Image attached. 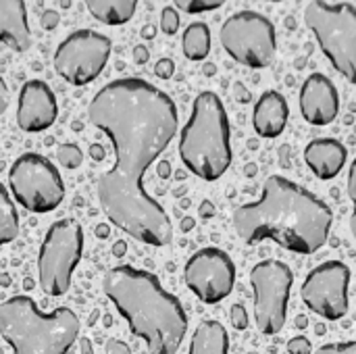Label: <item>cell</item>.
<instances>
[{
    "label": "cell",
    "mask_w": 356,
    "mask_h": 354,
    "mask_svg": "<svg viewBox=\"0 0 356 354\" xmlns=\"http://www.w3.org/2000/svg\"><path fill=\"white\" fill-rule=\"evenodd\" d=\"M184 54L190 61H204L211 52V29L207 23H192L184 31Z\"/></svg>",
    "instance_id": "cell-21"
},
{
    "label": "cell",
    "mask_w": 356,
    "mask_h": 354,
    "mask_svg": "<svg viewBox=\"0 0 356 354\" xmlns=\"http://www.w3.org/2000/svg\"><path fill=\"white\" fill-rule=\"evenodd\" d=\"M56 161L65 169H77L83 163V152L77 144L65 142V144H58V148H56Z\"/></svg>",
    "instance_id": "cell-23"
},
{
    "label": "cell",
    "mask_w": 356,
    "mask_h": 354,
    "mask_svg": "<svg viewBox=\"0 0 356 354\" xmlns=\"http://www.w3.org/2000/svg\"><path fill=\"white\" fill-rule=\"evenodd\" d=\"M288 353L290 354H311V342L305 336H296L288 342Z\"/></svg>",
    "instance_id": "cell-31"
},
{
    "label": "cell",
    "mask_w": 356,
    "mask_h": 354,
    "mask_svg": "<svg viewBox=\"0 0 356 354\" xmlns=\"http://www.w3.org/2000/svg\"><path fill=\"white\" fill-rule=\"evenodd\" d=\"M94 234H96V238L106 240V238L111 236V227H108L106 223H98V225H96V230H94Z\"/></svg>",
    "instance_id": "cell-38"
},
{
    "label": "cell",
    "mask_w": 356,
    "mask_h": 354,
    "mask_svg": "<svg viewBox=\"0 0 356 354\" xmlns=\"http://www.w3.org/2000/svg\"><path fill=\"white\" fill-rule=\"evenodd\" d=\"M236 90H238V98H240L242 102H246V100H248V92H246L242 86H236Z\"/></svg>",
    "instance_id": "cell-41"
},
{
    "label": "cell",
    "mask_w": 356,
    "mask_h": 354,
    "mask_svg": "<svg viewBox=\"0 0 356 354\" xmlns=\"http://www.w3.org/2000/svg\"><path fill=\"white\" fill-rule=\"evenodd\" d=\"M334 215L307 188L282 175H271L257 202L234 211V227L242 242L273 240L298 255L317 252L330 238Z\"/></svg>",
    "instance_id": "cell-2"
},
{
    "label": "cell",
    "mask_w": 356,
    "mask_h": 354,
    "mask_svg": "<svg viewBox=\"0 0 356 354\" xmlns=\"http://www.w3.org/2000/svg\"><path fill=\"white\" fill-rule=\"evenodd\" d=\"M179 156L200 179L215 182L232 165L229 119L215 92H200L179 136Z\"/></svg>",
    "instance_id": "cell-5"
},
{
    "label": "cell",
    "mask_w": 356,
    "mask_h": 354,
    "mask_svg": "<svg viewBox=\"0 0 356 354\" xmlns=\"http://www.w3.org/2000/svg\"><path fill=\"white\" fill-rule=\"evenodd\" d=\"M111 252H113V257H117V259L125 257V255H127V242H123V240H117V242L113 244Z\"/></svg>",
    "instance_id": "cell-36"
},
{
    "label": "cell",
    "mask_w": 356,
    "mask_h": 354,
    "mask_svg": "<svg viewBox=\"0 0 356 354\" xmlns=\"http://www.w3.org/2000/svg\"><path fill=\"white\" fill-rule=\"evenodd\" d=\"M348 196L353 200V217H350V232L356 240V159L350 165V171H348Z\"/></svg>",
    "instance_id": "cell-26"
},
{
    "label": "cell",
    "mask_w": 356,
    "mask_h": 354,
    "mask_svg": "<svg viewBox=\"0 0 356 354\" xmlns=\"http://www.w3.org/2000/svg\"><path fill=\"white\" fill-rule=\"evenodd\" d=\"M340 111V96L330 77L313 73L300 88V113L311 125H330Z\"/></svg>",
    "instance_id": "cell-15"
},
{
    "label": "cell",
    "mask_w": 356,
    "mask_h": 354,
    "mask_svg": "<svg viewBox=\"0 0 356 354\" xmlns=\"http://www.w3.org/2000/svg\"><path fill=\"white\" fill-rule=\"evenodd\" d=\"M292 284V269L282 261L269 259L252 267L250 286L254 294V319L259 332L265 336H275L284 330Z\"/></svg>",
    "instance_id": "cell-10"
},
{
    "label": "cell",
    "mask_w": 356,
    "mask_h": 354,
    "mask_svg": "<svg viewBox=\"0 0 356 354\" xmlns=\"http://www.w3.org/2000/svg\"><path fill=\"white\" fill-rule=\"evenodd\" d=\"M23 286H25V290H31V286H33V284H31V280H25V284H23Z\"/></svg>",
    "instance_id": "cell-46"
},
{
    "label": "cell",
    "mask_w": 356,
    "mask_h": 354,
    "mask_svg": "<svg viewBox=\"0 0 356 354\" xmlns=\"http://www.w3.org/2000/svg\"><path fill=\"white\" fill-rule=\"evenodd\" d=\"M102 290L150 354L179 351L188 332V317L181 303L161 286L154 273L129 265L115 267L104 273Z\"/></svg>",
    "instance_id": "cell-3"
},
{
    "label": "cell",
    "mask_w": 356,
    "mask_h": 354,
    "mask_svg": "<svg viewBox=\"0 0 356 354\" xmlns=\"http://www.w3.org/2000/svg\"><path fill=\"white\" fill-rule=\"evenodd\" d=\"M58 23H60V15H58V10H54V8L44 10V13H42V17H40V27H42V29H46V31L56 29V27H58Z\"/></svg>",
    "instance_id": "cell-29"
},
{
    "label": "cell",
    "mask_w": 356,
    "mask_h": 354,
    "mask_svg": "<svg viewBox=\"0 0 356 354\" xmlns=\"http://www.w3.org/2000/svg\"><path fill=\"white\" fill-rule=\"evenodd\" d=\"M350 269L340 261L315 267L300 288L302 303L327 321H338L348 313Z\"/></svg>",
    "instance_id": "cell-12"
},
{
    "label": "cell",
    "mask_w": 356,
    "mask_h": 354,
    "mask_svg": "<svg viewBox=\"0 0 356 354\" xmlns=\"http://www.w3.org/2000/svg\"><path fill=\"white\" fill-rule=\"evenodd\" d=\"M179 225H181V230H184V232H192V230H194V225H196V221H194L192 217H184Z\"/></svg>",
    "instance_id": "cell-40"
},
{
    "label": "cell",
    "mask_w": 356,
    "mask_h": 354,
    "mask_svg": "<svg viewBox=\"0 0 356 354\" xmlns=\"http://www.w3.org/2000/svg\"><path fill=\"white\" fill-rule=\"evenodd\" d=\"M161 29L167 35L177 33V29H179V13H177L175 6H165L163 8V13H161Z\"/></svg>",
    "instance_id": "cell-25"
},
{
    "label": "cell",
    "mask_w": 356,
    "mask_h": 354,
    "mask_svg": "<svg viewBox=\"0 0 356 354\" xmlns=\"http://www.w3.org/2000/svg\"><path fill=\"white\" fill-rule=\"evenodd\" d=\"M188 354H229V338L219 321H202L190 342Z\"/></svg>",
    "instance_id": "cell-19"
},
{
    "label": "cell",
    "mask_w": 356,
    "mask_h": 354,
    "mask_svg": "<svg viewBox=\"0 0 356 354\" xmlns=\"http://www.w3.org/2000/svg\"><path fill=\"white\" fill-rule=\"evenodd\" d=\"M131 56H134V63L136 65H146L150 61V50H148L146 44H138V46H134Z\"/></svg>",
    "instance_id": "cell-32"
},
{
    "label": "cell",
    "mask_w": 356,
    "mask_h": 354,
    "mask_svg": "<svg viewBox=\"0 0 356 354\" xmlns=\"http://www.w3.org/2000/svg\"><path fill=\"white\" fill-rule=\"evenodd\" d=\"M173 73H175V63L171 61V58H161V61H156V65H154V75L156 77H161V79H169V77H173Z\"/></svg>",
    "instance_id": "cell-30"
},
{
    "label": "cell",
    "mask_w": 356,
    "mask_h": 354,
    "mask_svg": "<svg viewBox=\"0 0 356 354\" xmlns=\"http://www.w3.org/2000/svg\"><path fill=\"white\" fill-rule=\"evenodd\" d=\"M111 56V40L94 29H77L69 33L54 50L56 73L73 86L92 83Z\"/></svg>",
    "instance_id": "cell-11"
},
{
    "label": "cell",
    "mask_w": 356,
    "mask_h": 354,
    "mask_svg": "<svg viewBox=\"0 0 356 354\" xmlns=\"http://www.w3.org/2000/svg\"><path fill=\"white\" fill-rule=\"evenodd\" d=\"M232 325L240 332H244L248 328V313L242 305H234L232 307Z\"/></svg>",
    "instance_id": "cell-28"
},
{
    "label": "cell",
    "mask_w": 356,
    "mask_h": 354,
    "mask_svg": "<svg viewBox=\"0 0 356 354\" xmlns=\"http://www.w3.org/2000/svg\"><path fill=\"white\" fill-rule=\"evenodd\" d=\"M288 117H290V108L286 98L280 92L269 90L254 104L252 125L261 138H277L286 129Z\"/></svg>",
    "instance_id": "cell-18"
},
{
    "label": "cell",
    "mask_w": 356,
    "mask_h": 354,
    "mask_svg": "<svg viewBox=\"0 0 356 354\" xmlns=\"http://www.w3.org/2000/svg\"><path fill=\"white\" fill-rule=\"evenodd\" d=\"M88 117L115 150L113 169L102 173L96 186L102 213L142 244L156 248L171 244V219L146 192L144 175L177 134L175 102L140 77H123L100 88L88 106Z\"/></svg>",
    "instance_id": "cell-1"
},
{
    "label": "cell",
    "mask_w": 356,
    "mask_h": 354,
    "mask_svg": "<svg viewBox=\"0 0 356 354\" xmlns=\"http://www.w3.org/2000/svg\"><path fill=\"white\" fill-rule=\"evenodd\" d=\"M0 286L2 288H8L10 286V275L8 273H0Z\"/></svg>",
    "instance_id": "cell-42"
},
{
    "label": "cell",
    "mask_w": 356,
    "mask_h": 354,
    "mask_svg": "<svg viewBox=\"0 0 356 354\" xmlns=\"http://www.w3.org/2000/svg\"><path fill=\"white\" fill-rule=\"evenodd\" d=\"M184 177H186V173H184V171H177V173H175V179H179V182H181Z\"/></svg>",
    "instance_id": "cell-45"
},
{
    "label": "cell",
    "mask_w": 356,
    "mask_h": 354,
    "mask_svg": "<svg viewBox=\"0 0 356 354\" xmlns=\"http://www.w3.org/2000/svg\"><path fill=\"white\" fill-rule=\"evenodd\" d=\"M83 255V230L75 219L50 225L38 257L40 286L48 296H63L71 288V275Z\"/></svg>",
    "instance_id": "cell-7"
},
{
    "label": "cell",
    "mask_w": 356,
    "mask_h": 354,
    "mask_svg": "<svg viewBox=\"0 0 356 354\" xmlns=\"http://www.w3.org/2000/svg\"><path fill=\"white\" fill-rule=\"evenodd\" d=\"M0 44L15 52H25L31 46L27 23V6L23 0H0ZM8 108V86L0 75V115Z\"/></svg>",
    "instance_id": "cell-16"
},
{
    "label": "cell",
    "mask_w": 356,
    "mask_h": 354,
    "mask_svg": "<svg viewBox=\"0 0 356 354\" xmlns=\"http://www.w3.org/2000/svg\"><path fill=\"white\" fill-rule=\"evenodd\" d=\"M204 73H207V75H213V73H215V65L207 63V65H204Z\"/></svg>",
    "instance_id": "cell-43"
},
{
    "label": "cell",
    "mask_w": 356,
    "mask_h": 354,
    "mask_svg": "<svg viewBox=\"0 0 356 354\" xmlns=\"http://www.w3.org/2000/svg\"><path fill=\"white\" fill-rule=\"evenodd\" d=\"M221 4H223L221 0H179V2H175L177 8H184V10L190 13V15L204 13V10H215V8H219Z\"/></svg>",
    "instance_id": "cell-24"
},
{
    "label": "cell",
    "mask_w": 356,
    "mask_h": 354,
    "mask_svg": "<svg viewBox=\"0 0 356 354\" xmlns=\"http://www.w3.org/2000/svg\"><path fill=\"white\" fill-rule=\"evenodd\" d=\"M315 354H356V342H334L321 346Z\"/></svg>",
    "instance_id": "cell-27"
},
{
    "label": "cell",
    "mask_w": 356,
    "mask_h": 354,
    "mask_svg": "<svg viewBox=\"0 0 356 354\" xmlns=\"http://www.w3.org/2000/svg\"><path fill=\"white\" fill-rule=\"evenodd\" d=\"M58 117V104L50 86L42 79L25 81L17 100V123L27 134H40L52 127Z\"/></svg>",
    "instance_id": "cell-14"
},
{
    "label": "cell",
    "mask_w": 356,
    "mask_h": 354,
    "mask_svg": "<svg viewBox=\"0 0 356 354\" xmlns=\"http://www.w3.org/2000/svg\"><path fill=\"white\" fill-rule=\"evenodd\" d=\"M346 148L334 138L313 140L305 148V163L319 179H334L346 165Z\"/></svg>",
    "instance_id": "cell-17"
},
{
    "label": "cell",
    "mask_w": 356,
    "mask_h": 354,
    "mask_svg": "<svg viewBox=\"0 0 356 354\" xmlns=\"http://www.w3.org/2000/svg\"><path fill=\"white\" fill-rule=\"evenodd\" d=\"M17 236H19V215L8 192L0 184V246L13 242Z\"/></svg>",
    "instance_id": "cell-22"
},
{
    "label": "cell",
    "mask_w": 356,
    "mask_h": 354,
    "mask_svg": "<svg viewBox=\"0 0 356 354\" xmlns=\"http://www.w3.org/2000/svg\"><path fill=\"white\" fill-rule=\"evenodd\" d=\"M219 40L234 61L252 69L269 67L277 54L273 23L265 15L254 10H242L232 15L223 23Z\"/></svg>",
    "instance_id": "cell-9"
},
{
    "label": "cell",
    "mask_w": 356,
    "mask_h": 354,
    "mask_svg": "<svg viewBox=\"0 0 356 354\" xmlns=\"http://www.w3.org/2000/svg\"><path fill=\"white\" fill-rule=\"evenodd\" d=\"M0 336L13 354H67L79 336V319L67 307L42 313L29 296H13L0 305Z\"/></svg>",
    "instance_id": "cell-4"
},
{
    "label": "cell",
    "mask_w": 356,
    "mask_h": 354,
    "mask_svg": "<svg viewBox=\"0 0 356 354\" xmlns=\"http://www.w3.org/2000/svg\"><path fill=\"white\" fill-rule=\"evenodd\" d=\"M81 129H83L81 121H73V131H81Z\"/></svg>",
    "instance_id": "cell-44"
},
{
    "label": "cell",
    "mask_w": 356,
    "mask_h": 354,
    "mask_svg": "<svg viewBox=\"0 0 356 354\" xmlns=\"http://www.w3.org/2000/svg\"><path fill=\"white\" fill-rule=\"evenodd\" d=\"M305 23L315 33L323 54L356 86V6L350 2L315 0L305 8Z\"/></svg>",
    "instance_id": "cell-6"
},
{
    "label": "cell",
    "mask_w": 356,
    "mask_h": 354,
    "mask_svg": "<svg viewBox=\"0 0 356 354\" xmlns=\"http://www.w3.org/2000/svg\"><path fill=\"white\" fill-rule=\"evenodd\" d=\"M86 8L96 21L104 25H123L136 15L138 2L136 0H88Z\"/></svg>",
    "instance_id": "cell-20"
},
{
    "label": "cell",
    "mask_w": 356,
    "mask_h": 354,
    "mask_svg": "<svg viewBox=\"0 0 356 354\" xmlns=\"http://www.w3.org/2000/svg\"><path fill=\"white\" fill-rule=\"evenodd\" d=\"M88 152H90V159H92V161H96V163H102V161H104V156H106V152H104L102 144H90Z\"/></svg>",
    "instance_id": "cell-34"
},
{
    "label": "cell",
    "mask_w": 356,
    "mask_h": 354,
    "mask_svg": "<svg viewBox=\"0 0 356 354\" xmlns=\"http://www.w3.org/2000/svg\"><path fill=\"white\" fill-rule=\"evenodd\" d=\"M156 173H159V177H161V179H167V177L171 175V165H169V161H159V165H156Z\"/></svg>",
    "instance_id": "cell-37"
},
{
    "label": "cell",
    "mask_w": 356,
    "mask_h": 354,
    "mask_svg": "<svg viewBox=\"0 0 356 354\" xmlns=\"http://www.w3.org/2000/svg\"><path fill=\"white\" fill-rule=\"evenodd\" d=\"M186 286L207 305L225 300L236 284V265L219 248H202L190 257L184 269Z\"/></svg>",
    "instance_id": "cell-13"
},
{
    "label": "cell",
    "mask_w": 356,
    "mask_h": 354,
    "mask_svg": "<svg viewBox=\"0 0 356 354\" xmlns=\"http://www.w3.org/2000/svg\"><path fill=\"white\" fill-rule=\"evenodd\" d=\"M106 354H131V348L125 342L113 338V340L106 342Z\"/></svg>",
    "instance_id": "cell-33"
},
{
    "label": "cell",
    "mask_w": 356,
    "mask_h": 354,
    "mask_svg": "<svg viewBox=\"0 0 356 354\" xmlns=\"http://www.w3.org/2000/svg\"><path fill=\"white\" fill-rule=\"evenodd\" d=\"M140 35H142V40H152L156 35V27L154 25H144L142 31H140Z\"/></svg>",
    "instance_id": "cell-39"
},
{
    "label": "cell",
    "mask_w": 356,
    "mask_h": 354,
    "mask_svg": "<svg viewBox=\"0 0 356 354\" xmlns=\"http://www.w3.org/2000/svg\"><path fill=\"white\" fill-rule=\"evenodd\" d=\"M200 217H202V219L215 217V204H213L211 200H202V202H200Z\"/></svg>",
    "instance_id": "cell-35"
},
{
    "label": "cell",
    "mask_w": 356,
    "mask_h": 354,
    "mask_svg": "<svg viewBox=\"0 0 356 354\" xmlns=\"http://www.w3.org/2000/svg\"><path fill=\"white\" fill-rule=\"evenodd\" d=\"M8 186L15 200L31 213H50L65 198V184L58 169L42 154H21L10 171Z\"/></svg>",
    "instance_id": "cell-8"
}]
</instances>
